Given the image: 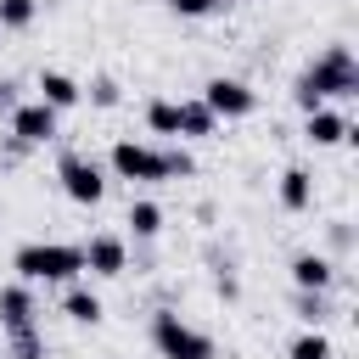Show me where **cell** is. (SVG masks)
Listing matches in <instances>:
<instances>
[{
	"instance_id": "obj_1",
	"label": "cell",
	"mask_w": 359,
	"mask_h": 359,
	"mask_svg": "<svg viewBox=\"0 0 359 359\" xmlns=\"http://www.w3.org/2000/svg\"><path fill=\"white\" fill-rule=\"evenodd\" d=\"M353 90H359V67H353L348 45H331V50L297 79V101H303V107H320L325 95H353Z\"/></svg>"
},
{
	"instance_id": "obj_2",
	"label": "cell",
	"mask_w": 359,
	"mask_h": 359,
	"mask_svg": "<svg viewBox=\"0 0 359 359\" xmlns=\"http://www.w3.org/2000/svg\"><path fill=\"white\" fill-rule=\"evenodd\" d=\"M112 168H118L123 180H168V174H185L191 157H185V151H151V146H140V140H118V146H112Z\"/></svg>"
},
{
	"instance_id": "obj_3",
	"label": "cell",
	"mask_w": 359,
	"mask_h": 359,
	"mask_svg": "<svg viewBox=\"0 0 359 359\" xmlns=\"http://www.w3.org/2000/svg\"><path fill=\"white\" fill-rule=\"evenodd\" d=\"M79 269H84V252L67 247V241H34V247L17 252V275L22 280H67Z\"/></svg>"
},
{
	"instance_id": "obj_4",
	"label": "cell",
	"mask_w": 359,
	"mask_h": 359,
	"mask_svg": "<svg viewBox=\"0 0 359 359\" xmlns=\"http://www.w3.org/2000/svg\"><path fill=\"white\" fill-rule=\"evenodd\" d=\"M151 342L163 348V359H213V342L202 331H191L180 314H157L151 320Z\"/></svg>"
},
{
	"instance_id": "obj_5",
	"label": "cell",
	"mask_w": 359,
	"mask_h": 359,
	"mask_svg": "<svg viewBox=\"0 0 359 359\" xmlns=\"http://www.w3.org/2000/svg\"><path fill=\"white\" fill-rule=\"evenodd\" d=\"M62 191L73 196V202H101V191H107V180H101V168L95 163H84V157H62Z\"/></svg>"
},
{
	"instance_id": "obj_6",
	"label": "cell",
	"mask_w": 359,
	"mask_h": 359,
	"mask_svg": "<svg viewBox=\"0 0 359 359\" xmlns=\"http://www.w3.org/2000/svg\"><path fill=\"white\" fill-rule=\"evenodd\" d=\"M202 101H208L213 112H230V118H241V112H252V107H258V95H252L241 79H213Z\"/></svg>"
},
{
	"instance_id": "obj_7",
	"label": "cell",
	"mask_w": 359,
	"mask_h": 359,
	"mask_svg": "<svg viewBox=\"0 0 359 359\" xmlns=\"http://www.w3.org/2000/svg\"><path fill=\"white\" fill-rule=\"evenodd\" d=\"M11 135H17V140H50V135H56V107H45V101L17 107V112H11Z\"/></svg>"
},
{
	"instance_id": "obj_8",
	"label": "cell",
	"mask_w": 359,
	"mask_h": 359,
	"mask_svg": "<svg viewBox=\"0 0 359 359\" xmlns=\"http://www.w3.org/2000/svg\"><path fill=\"white\" fill-rule=\"evenodd\" d=\"M79 252H84V269H95V275H123V264H129L118 236H90V247H79Z\"/></svg>"
},
{
	"instance_id": "obj_9",
	"label": "cell",
	"mask_w": 359,
	"mask_h": 359,
	"mask_svg": "<svg viewBox=\"0 0 359 359\" xmlns=\"http://www.w3.org/2000/svg\"><path fill=\"white\" fill-rule=\"evenodd\" d=\"M292 280H297L303 292H325V286L337 280V269H331V258H320V252H303V258L292 264Z\"/></svg>"
},
{
	"instance_id": "obj_10",
	"label": "cell",
	"mask_w": 359,
	"mask_h": 359,
	"mask_svg": "<svg viewBox=\"0 0 359 359\" xmlns=\"http://www.w3.org/2000/svg\"><path fill=\"white\" fill-rule=\"evenodd\" d=\"M0 320H6V331L34 325V297H28V286H6V292H0Z\"/></svg>"
},
{
	"instance_id": "obj_11",
	"label": "cell",
	"mask_w": 359,
	"mask_h": 359,
	"mask_svg": "<svg viewBox=\"0 0 359 359\" xmlns=\"http://www.w3.org/2000/svg\"><path fill=\"white\" fill-rule=\"evenodd\" d=\"M348 135V123L337 118V112H325V107H309V140L314 146H337Z\"/></svg>"
},
{
	"instance_id": "obj_12",
	"label": "cell",
	"mask_w": 359,
	"mask_h": 359,
	"mask_svg": "<svg viewBox=\"0 0 359 359\" xmlns=\"http://www.w3.org/2000/svg\"><path fill=\"white\" fill-rule=\"evenodd\" d=\"M39 101L45 107H73L79 101V84L67 73H39Z\"/></svg>"
},
{
	"instance_id": "obj_13",
	"label": "cell",
	"mask_w": 359,
	"mask_h": 359,
	"mask_svg": "<svg viewBox=\"0 0 359 359\" xmlns=\"http://www.w3.org/2000/svg\"><path fill=\"white\" fill-rule=\"evenodd\" d=\"M213 118H219V112H213L208 101H185V107H180V135H213Z\"/></svg>"
},
{
	"instance_id": "obj_14",
	"label": "cell",
	"mask_w": 359,
	"mask_h": 359,
	"mask_svg": "<svg viewBox=\"0 0 359 359\" xmlns=\"http://www.w3.org/2000/svg\"><path fill=\"white\" fill-rule=\"evenodd\" d=\"M67 320L95 325V320H101V297H95V292H84V286H73V292H67Z\"/></svg>"
},
{
	"instance_id": "obj_15",
	"label": "cell",
	"mask_w": 359,
	"mask_h": 359,
	"mask_svg": "<svg viewBox=\"0 0 359 359\" xmlns=\"http://www.w3.org/2000/svg\"><path fill=\"white\" fill-rule=\"evenodd\" d=\"M280 202H286L292 213L309 208V174H303V168H286V174H280Z\"/></svg>"
},
{
	"instance_id": "obj_16",
	"label": "cell",
	"mask_w": 359,
	"mask_h": 359,
	"mask_svg": "<svg viewBox=\"0 0 359 359\" xmlns=\"http://www.w3.org/2000/svg\"><path fill=\"white\" fill-rule=\"evenodd\" d=\"M146 123H151L157 135H180V107H174V101H151V107H146Z\"/></svg>"
},
{
	"instance_id": "obj_17",
	"label": "cell",
	"mask_w": 359,
	"mask_h": 359,
	"mask_svg": "<svg viewBox=\"0 0 359 359\" xmlns=\"http://www.w3.org/2000/svg\"><path fill=\"white\" fill-rule=\"evenodd\" d=\"M129 224H135V236H157V230H163L157 202H129Z\"/></svg>"
},
{
	"instance_id": "obj_18",
	"label": "cell",
	"mask_w": 359,
	"mask_h": 359,
	"mask_svg": "<svg viewBox=\"0 0 359 359\" xmlns=\"http://www.w3.org/2000/svg\"><path fill=\"white\" fill-rule=\"evenodd\" d=\"M0 22H6V28L34 22V0H0Z\"/></svg>"
},
{
	"instance_id": "obj_19",
	"label": "cell",
	"mask_w": 359,
	"mask_h": 359,
	"mask_svg": "<svg viewBox=\"0 0 359 359\" xmlns=\"http://www.w3.org/2000/svg\"><path fill=\"white\" fill-rule=\"evenodd\" d=\"M292 359H331V342L314 331V337H297L292 342Z\"/></svg>"
},
{
	"instance_id": "obj_20",
	"label": "cell",
	"mask_w": 359,
	"mask_h": 359,
	"mask_svg": "<svg viewBox=\"0 0 359 359\" xmlns=\"http://www.w3.org/2000/svg\"><path fill=\"white\" fill-rule=\"evenodd\" d=\"M17 337V359H39L45 348H39V337H34V325H22V331H11Z\"/></svg>"
},
{
	"instance_id": "obj_21",
	"label": "cell",
	"mask_w": 359,
	"mask_h": 359,
	"mask_svg": "<svg viewBox=\"0 0 359 359\" xmlns=\"http://www.w3.org/2000/svg\"><path fill=\"white\" fill-rule=\"evenodd\" d=\"M168 6H174L180 17H208V11L219 6V0H168Z\"/></svg>"
},
{
	"instance_id": "obj_22",
	"label": "cell",
	"mask_w": 359,
	"mask_h": 359,
	"mask_svg": "<svg viewBox=\"0 0 359 359\" xmlns=\"http://www.w3.org/2000/svg\"><path fill=\"white\" fill-rule=\"evenodd\" d=\"M118 101V84L112 79H95V107H112Z\"/></svg>"
},
{
	"instance_id": "obj_23",
	"label": "cell",
	"mask_w": 359,
	"mask_h": 359,
	"mask_svg": "<svg viewBox=\"0 0 359 359\" xmlns=\"http://www.w3.org/2000/svg\"><path fill=\"white\" fill-rule=\"evenodd\" d=\"M320 314H325V297L309 292V297H303V320H320Z\"/></svg>"
}]
</instances>
